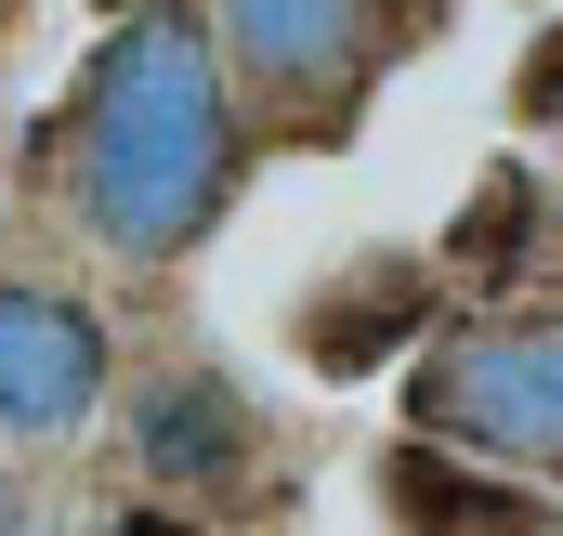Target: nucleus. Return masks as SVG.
<instances>
[{
  "mask_svg": "<svg viewBox=\"0 0 563 536\" xmlns=\"http://www.w3.org/2000/svg\"><path fill=\"white\" fill-rule=\"evenodd\" d=\"M407 418L498 471H563V314H485L432 340L407 380Z\"/></svg>",
  "mask_w": 563,
  "mask_h": 536,
  "instance_id": "obj_2",
  "label": "nucleus"
},
{
  "mask_svg": "<svg viewBox=\"0 0 563 536\" xmlns=\"http://www.w3.org/2000/svg\"><path fill=\"white\" fill-rule=\"evenodd\" d=\"M538 249H551V183H538L525 157H498V170L445 210V275L511 288V275H538Z\"/></svg>",
  "mask_w": 563,
  "mask_h": 536,
  "instance_id": "obj_8",
  "label": "nucleus"
},
{
  "mask_svg": "<svg viewBox=\"0 0 563 536\" xmlns=\"http://www.w3.org/2000/svg\"><path fill=\"white\" fill-rule=\"evenodd\" d=\"M66 157H79V223L119 263L197 249L223 183H236V53H223V26L184 13V0L119 13L79 66Z\"/></svg>",
  "mask_w": 563,
  "mask_h": 536,
  "instance_id": "obj_1",
  "label": "nucleus"
},
{
  "mask_svg": "<svg viewBox=\"0 0 563 536\" xmlns=\"http://www.w3.org/2000/svg\"><path fill=\"white\" fill-rule=\"evenodd\" d=\"M432 301H445L432 263H341L301 314H288V340H301L314 380H394V354L432 340Z\"/></svg>",
  "mask_w": 563,
  "mask_h": 536,
  "instance_id": "obj_6",
  "label": "nucleus"
},
{
  "mask_svg": "<svg viewBox=\"0 0 563 536\" xmlns=\"http://www.w3.org/2000/svg\"><path fill=\"white\" fill-rule=\"evenodd\" d=\"M210 26L288 132H341L380 79V0H223Z\"/></svg>",
  "mask_w": 563,
  "mask_h": 536,
  "instance_id": "obj_3",
  "label": "nucleus"
},
{
  "mask_svg": "<svg viewBox=\"0 0 563 536\" xmlns=\"http://www.w3.org/2000/svg\"><path fill=\"white\" fill-rule=\"evenodd\" d=\"M511 105H525V119H563V26H538V53H525Z\"/></svg>",
  "mask_w": 563,
  "mask_h": 536,
  "instance_id": "obj_9",
  "label": "nucleus"
},
{
  "mask_svg": "<svg viewBox=\"0 0 563 536\" xmlns=\"http://www.w3.org/2000/svg\"><path fill=\"white\" fill-rule=\"evenodd\" d=\"M380 524H420V536H538L563 524L538 484H498V458L445 445V432H407L380 458Z\"/></svg>",
  "mask_w": 563,
  "mask_h": 536,
  "instance_id": "obj_7",
  "label": "nucleus"
},
{
  "mask_svg": "<svg viewBox=\"0 0 563 536\" xmlns=\"http://www.w3.org/2000/svg\"><path fill=\"white\" fill-rule=\"evenodd\" d=\"M132 458H144V484H184L210 511V498H250L263 484V418H250V393L223 367H170L132 405Z\"/></svg>",
  "mask_w": 563,
  "mask_h": 536,
  "instance_id": "obj_5",
  "label": "nucleus"
},
{
  "mask_svg": "<svg viewBox=\"0 0 563 536\" xmlns=\"http://www.w3.org/2000/svg\"><path fill=\"white\" fill-rule=\"evenodd\" d=\"M106 380H119L106 314L79 288H53V275H0V432L66 445L79 418H106Z\"/></svg>",
  "mask_w": 563,
  "mask_h": 536,
  "instance_id": "obj_4",
  "label": "nucleus"
}]
</instances>
